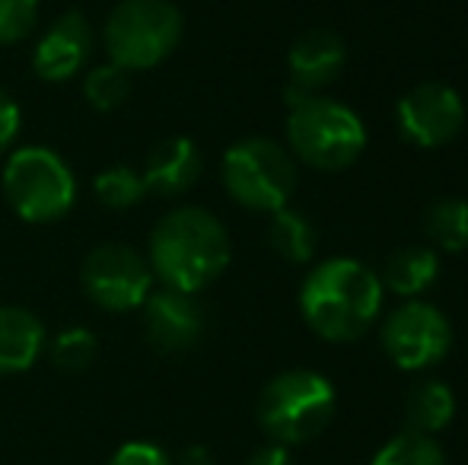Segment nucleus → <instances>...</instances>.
Wrapping results in <instances>:
<instances>
[{
	"label": "nucleus",
	"instance_id": "aec40b11",
	"mask_svg": "<svg viewBox=\"0 0 468 465\" xmlns=\"http://www.w3.org/2000/svg\"><path fill=\"white\" fill-rule=\"evenodd\" d=\"M96 201L109 211H131L147 198L144 175L131 166H109L93 179Z\"/></svg>",
	"mask_w": 468,
	"mask_h": 465
},
{
	"label": "nucleus",
	"instance_id": "412c9836",
	"mask_svg": "<svg viewBox=\"0 0 468 465\" xmlns=\"http://www.w3.org/2000/svg\"><path fill=\"white\" fill-rule=\"evenodd\" d=\"M370 465H446V453L433 437L401 430L373 456Z\"/></svg>",
	"mask_w": 468,
	"mask_h": 465
},
{
	"label": "nucleus",
	"instance_id": "f3484780",
	"mask_svg": "<svg viewBox=\"0 0 468 465\" xmlns=\"http://www.w3.org/2000/svg\"><path fill=\"white\" fill-rule=\"evenodd\" d=\"M456 417V396L446 383L440 379H420L408 389L405 396V421L408 430L418 434H440L450 428V421Z\"/></svg>",
	"mask_w": 468,
	"mask_h": 465
},
{
	"label": "nucleus",
	"instance_id": "f03ea898",
	"mask_svg": "<svg viewBox=\"0 0 468 465\" xmlns=\"http://www.w3.org/2000/svg\"><path fill=\"white\" fill-rule=\"evenodd\" d=\"M233 246L227 227L204 207H176L156 220L150 233L147 261L163 287L201 293L229 268Z\"/></svg>",
	"mask_w": 468,
	"mask_h": 465
},
{
	"label": "nucleus",
	"instance_id": "4be33fe9",
	"mask_svg": "<svg viewBox=\"0 0 468 465\" xmlns=\"http://www.w3.org/2000/svg\"><path fill=\"white\" fill-rule=\"evenodd\" d=\"M83 96L96 112H115L131 96V70L118 68L115 61L99 64L83 80Z\"/></svg>",
	"mask_w": 468,
	"mask_h": 465
},
{
	"label": "nucleus",
	"instance_id": "a878e982",
	"mask_svg": "<svg viewBox=\"0 0 468 465\" xmlns=\"http://www.w3.org/2000/svg\"><path fill=\"white\" fill-rule=\"evenodd\" d=\"M19 124H23V112H19L16 100L6 90H0V156L10 150V143L16 141Z\"/></svg>",
	"mask_w": 468,
	"mask_h": 465
},
{
	"label": "nucleus",
	"instance_id": "0eeeda50",
	"mask_svg": "<svg viewBox=\"0 0 468 465\" xmlns=\"http://www.w3.org/2000/svg\"><path fill=\"white\" fill-rule=\"evenodd\" d=\"M223 188L249 211L274 214L296 192V163L287 147L271 137H246L223 153Z\"/></svg>",
	"mask_w": 468,
	"mask_h": 465
},
{
	"label": "nucleus",
	"instance_id": "9b49d317",
	"mask_svg": "<svg viewBox=\"0 0 468 465\" xmlns=\"http://www.w3.org/2000/svg\"><path fill=\"white\" fill-rule=\"evenodd\" d=\"M144 335L150 348L160 354H188L197 348L207 329L204 306L197 303V293H182L173 287H160L144 300Z\"/></svg>",
	"mask_w": 468,
	"mask_h": 465
},
{
	"label": "nucleus",
	"instance_id": "2eb2a0df",
	"mask_svg": "<svg viewBox=\"0 0 468 465\" xmlns=\"http://www.w3.org/2000/svg\"><path fill=\"white\" fill-rule=\"evenodd\" d=\"M48 335L36 312L23 306H0V376L26 373L45 354Z\"/></svg>",
	"mask_w": 468,
	"mask_h": 465
},
{
	"label": "nucleus",
	"instance_id": "cd10ccee",
	"mask_svg": "<svg viewBox=\"0 0 468 465\" xmlns=\"http://www.w3.org/2000/svg\"><path fill=\"white\" fill-rule=\"evenodd\" d=\"M173 465H217L214 462V456H210V449L207 447H186L179 456L173 460Z\"/></svg>",
	"mask_w": 468,
	"mask_h": 465
},
{
	"label": "nucleus",
	"instance_id": "dca6fc26",
	"mask_svg": "<svg viewBox=\"0 0 468 465\" xmlns=\"http://www.w3.org/2000/svg\"><path fill=\"white\" fill-rule=\"evenodd\" d=\"M440 278V259L433 248L427 246H405L399 252L388 255L386 268H382V291H392L399 297H420L431 291Z\"/></svg>",
	"mask_w": 468,
	"mask_h": 465
},
{
	"label": "nucleus",
	"instance_id": "1a4fd4ad",
	"mask_svg": "<svg viewBox=\"0 0 468 465\" xmlns=\"http://www.w3.org/2000/svg\"><path fill=\"white\" fill-rule=\"evenodd\" d=\"M379 342L399 370L418 373L440 364L452 348V325L433 303L408 300L382 322Z\"/></svg>",
	"mask_w": 468,
	"mask_h": 465
},
{
	"label": "nucleus",
	"instance_id": "6ab92c4d",
	"mask_svg": "<svg viewBox=\"0 0 468 465\" xmlns=\"http://www.w3.org/2000/svg\"><path fill=\"white\" fill-rule=\"evenodd\" d=\"M424 230L437 248L459 255L468 248V201L465 198H437L424 211Z\"/></svg>",
	"mask_w": 468,
	"mask_h": 465
},
{
	"label": "nucleus",
	"instance_id": "ddd939ff",
	"mask_svg": "<svg viewBox=\"0 0 468 465\" xmlns=\"http://www.w3.org/2000/svg\"><path fill=\"white\" fill-rule=\"evenodd\" d=\"M347 64V45L332 29H309L290 45L287 70L290 87L303 93H319L322 87L338 80Z\"/></svg>",
	"mask_w": 468,
	"mask_h": 465
},
{
	"label": "nucleus",
	"instance_id": "bb28decb",
	"mask_svg": "<svg viewBox=\"0 0 468 465\" xmlns=\"http://www.w3.org/2000/svg\"><path fill=\"white\" fill-rule=\"evenodd\" d=\"M246 465H293V460H290V447H281V443H268V447L255 449V453L249 456Z\"/></svg>",
	"mask_w": 468,
	"mask_h": 465
},
{
	"label": "nucleus",
	"instance_id": "f257e3e1",
	"mask_svg": "<svg viewBox=\"0 0 468 465\" xmlns=\"http://www.w3.org/2000/svg\"><path fill=\"white\" fill-rule=\"evenodd\" d=\"M382 280L357 259H325L300 287V312L319 338L335 344L357 342L382 310Z\"/></svg>",
	"mask_w": 468,
	"mask_h": 465
},
{
	"label": "nucleus",
	"instance_id": "39448f33",
	"mask_svg": "<svg viewBox=\"0 0 468 465\" xmlns=\"http://www.w3.org/2000/svg\"><path fill=\"white\" fill-rule=\"evenodd\" d=\"M186 16L173 0H118L105 19L102 42L109 61L124 70H150L182 42Z\"/></svg>",
	"mask_w": 468,
	"mask_h": 465
},
{
	"label": "nucleus",
	"instance_id": "4468645a",
	"mask_svg": "<svg viewBox=\"0 0 468 465\" xmlns=\"http://www.w3.org/2000/svg\"><path fill=\"white\" fill-rule=\"evenodd\" d=\"M201 150L188 137H166L160 141L144 160V185L147 195H160V198H176V195L188 192L197 179H201Z\"/></svg>",
	"mask_w": 468,
	"mask_h": 465
},
{
	"label": "nucleus",
	"instance_id": "9d476101",
	"mask_svg": "<svg viewBox=\"0 0 468 465\" xmlns=\"http://www.w3.org/2000/svg\"><path fill=\"white\" fill-rule=\"evenodd\" d=\"M395 118H399L401 137L411 147L437 150L463 131L465 102L446 83H420L399 100Z\"/></svg>",
	"mask_w": 468,
	"mask_h": 465
},
{
	"label": "nucleus",
	"instance_id": "423d86ee",
	"mask_svg": "<svg viewBox=\"0 0 468 465\" xmlns=\"http://www.w3.org/2000/svg\"><path fill=\"white\" fill-rule=\"evenodd\" d=\"M4 198L26 224H55L77 201L74 169L51 147H19L4 166Z\"/></svg>",
	"mask_w": 468,
	"mask_h": 465
},
{
	"label": "nucleus",
	"instance_id": "7ed1b4c3",
	"mask_svg": "<svg viewBox=\"0 0 468 465\" xmlns=\"http://www.w3.org/2000/svg\"><path fill=\"white\" fill-rule=\"evenodd\" d=\"M287 143L290 156L322 173L354 166L367 150V128L345 102L287 87Z\"/></svg>",
	"mask_w": 468,
	"mask_h": 465
},
{
	"label": "nucleus",
	"instance_id": "5701e85b",
	"mask_svg": "<svg viewBox=\"0 0 468 465\" xmlns=\"http://www.w3.org/2000/svg\"><path fill=\"white\" fill-rule=\"evenodd\" d=\"M45 348H48L51 364H55L61 373H83L93 366V360L99 354V342L90 329L70 325V329L58 332L55 342L45 344Z\"/></svg>",
	"mask_w": 468,
	"mask_h": 465
},
{
	"label": "nucleus",
	"instance_id": "20e7f679",
	"mask_svg": "<svg viewBox=\"0 0 468 465\" xmlns=\"http://www.w3.org/2000/svg\"><path fill=\"white\" fill-rule=\"evenodd\" d=\"M335 408H338V396L322 373L283 370L265 383L255 415L271 443L300 447L332 424Z\"/></svg>",
	"mask_w": 468,
	"mask_h": 465
},
{
	"label": "nucleus",
	"instance_id": "f8f14e48",
	"mask_svg": "<svg viewBox=\"0 0 468 465\" xmlns=\"http://www.w3.org/2000/svg\"><path fill=\"white\" fill-rule=\"evenodd\" d=\"M93 55V29L80 10H68L38 36L32 48V70L45 83H68Z\"/></svg>",
	"mask_w": 468,
	"mask_h": 465
},
{
	"label": "nucleus",
	"instance_id": "6e6552de",
	"mask_svg": "<svg viewBox=\"0 0 468 465\" xmlns=\"http://www.w3.org/2000/svg\"><path fill=\"white\" fill-rule=\"evenodd\" d=\"M154 268L137 248L124 242H102L83 259L80 284L96 306L109 312L141 310L154 293Z\"/></svg>",
	"mask_w": 468,
	"mask_h": 465
},
{
	"label": "nucleus",
	"instance_id": "a211bd4d",
	"mask_svg": "<svg viewBox=\"0 0 468 465\" xmlns=\"http://www.w3.org/2000/svg\"><path fill=\"white\" fill-rule=\"evenodd\" d=\"M268 246H271L283 261L303 265V261H309L315 255L319 236H315V227L309 224L300 211L281 207V211L271 214V224H268Z\"/></svg>",
	"mask_w": 468,
	"mask_h": 465
},
{
	"label": "nucleus",
	"instance_id": "393cba45",
	"mask_svg": "<svg viewBox=\"0 0 468 465\" xmlns=\"http://www.w3.org/2000/svg\"><path fill=\"white\" fill-rule=\"evenodd\" d=\"M109 465H173V460H169L160 447H154V443L131 440L115 449V456L109 460Z\"/></svg>",
	"mask_w": 468,
	"mask_h": 465
},
{
	"label": "nucleus",
	"instance_id": "b1692460",
	"mask_svg": "<svg viewBox=\"0 0 468 465\" xmlns=\"http://www.w3.org/2000/svg\"><path fill=\"white\" fill-rule=\"evenodd\" d=\"M38 23V0H0V45H16Z\"/></svg>",
	"mask_w": 468,
	"mask_h": 465
}]
</instances>
